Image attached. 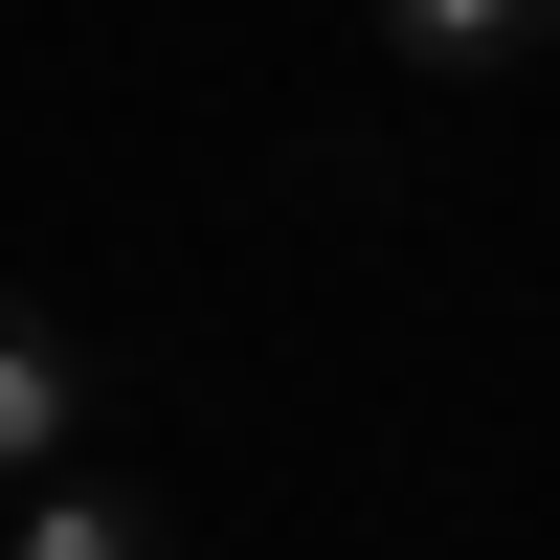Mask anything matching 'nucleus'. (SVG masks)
<instances>
[{"label":"nucleus","mask_w":560,"mask_h":560,"mask_svg":"<svg viewBox=\"0 0 560 560\" xmlns=\"http://www.w3.org/2000/svg\"><path fill=\"white\" fill-rule=\"evenodd\" d=\"M90 427H113V382L68 359V314L0 292V516H23V493H68V471H90Z\"/></svg>","instance_id":"f257e3e1"},{"label":"nucleus","mask_w":560,"mask_h":560,"mask_svg":"<svg viewBox=\"0 0 560 560\" xmlns=\"http://www.w3.org/2000/svg\"><path fill=\"white\" fill-rule=\"evenodd\" d=\"M0 560H179V516L135 471H68V493H23V516H0Z\"/></svg>","instance_id":"f03ea898"},{"label":"nucleus","mask_w":560,"mask_h":560,"mask_svg":"<svg viewBox=\"0 0 560 560\" xmlns=\"http://www.w3.org/2000/svg\"><path fill=\"white\" fill-rule=\"evenodd\" d=\"M538 45H560V0H404V23H382V68L471 90V68H538Z\"/></svg>","instance_id":"7ed1b4c3"}]
</instances>
